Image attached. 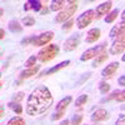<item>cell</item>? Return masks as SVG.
<instances>
[{
    "mask_svg": "<svg viewBox=\"0 0 125 125\" xmlns=\"http://www.w3.org/2000/svg\"><path fill=\"white\" fill-rule=\"evenodd\" d=\"M53 103L54 99L50 90L44 85H40L31 91V94L28 98L26 109H25L26 114L31 116L41 115L53 105Z\"/></svg>",
    "mask_w": 125,
    "mask_h": 125,
    "instance_id": "1",
    "label": "cell"
},
{
    "mask_svg": "<svg viewBox=\"0 0 125 125\" xmlns=\"http://www.w3.org/2000/svg\"><path fill=\"white\" fill-rule=\"evenodd\" d=\"M59 51H60V48L56 44L46 45V46H44L43 49L39 51L36 59L40 62H49V61H51L53 59L56 58V55L59 54Z\"/></svg>",
    "mask_w": 125,
    "mask_h": 125,
    "instance_id": "2",
    "label": "cell"
},
{
    "mask_svg": "<svg viewBox=\"0 0 125 125\" xmlns=\"http://www.w3.org/2000/svg\"><path fill=\"white\" fill-rule=\"evenodd\" d=\"M78 3L76 1H69L68 5L65 8H62L59 14L55 16V21L56 23H64V21H68V20H70V18L75 14L76 9H78Z\"/></svg>",
    "mask_w": 125,
    "mask_h": 125,
    "instance_id": "3",
    "label": "cell"
},
{
    "mask_svg": "<svg viewBox=\"0 0 125 125\" xmlns=\"http://www.w3.org/2000/svg\"><path fill=\"white\" fill-rule=\"evenodd\" d=\"M106 45H108V43L105 41V43H103V44H100V45H96V46H94V48H90V49L85 50L84 53L81 54L80 60H81V61H88V60H90V59H93V58H96L99 54H101L103 51L106 49Z\"/></svg>",
    "mask_w": 125,
    "mask_h": 125,
    "instance_id": "4",
    "label": "cell"
},
{
    "mask_svg": "<svg viewBox=\"0 0 125 125\" xmlns=\"http://www.w3.org/2000/svg\"><path fill=\"white\" fill-rule=\"evenodd\" d=\"M94 18H95V13H94V10H86V11H84L76 20L78 23V28L79 29H85L88 25L91 24V21L94 20Z\"/></svg>",
    "mask_w": 125,
    "mask_h": 125,
    "instance_id": "5",
    "label": "cell"
},
{
    "mask_svg": "<svg viewBox=\"0 0 125 125\" xmlns=\"http://www.w3.org/2000/svg\"><path fill=\"white\" fill-rule=\"evenodd\" d=\"M124 35L115 38V40L113 41V44L110 46V54L111 55H119V54L124 53V50H125V36Z\"/></svg>",
    "mask_w": 125,
    "mask_h": 125,
    "instance_id": "6",
    "label": "cell"
},
{
    "mask_svg": "<svg viewBox=\"0 0 125 125\" xmlns=\"http://www.w3.org/2000/svg\"><path fill=\"white\" fill-rule=\"evenodd\" d=\"M53 38H54V33H53V31H45V33L35 36V40H34L33 45H35V46L46 45V44L50 43V40L53 39Z\"/></svg>",
    "mask_w": 125,
    "mask_h": 125,
    "instance_id": "7",
    "label": "cell"
},
{
    "mask_svg": "<svg viewBox=\"0 0 125 125\" xmlns=\"http://www.w3.org/2000/svg\"><path fill=\"white\" fill-rule=\"evenodd\" d=\"M79 44H80V35L79 34H73L64 43V50L65 51H73L78 48Z\"/></svg>",
    "mask_w": 125,
    "mask_h": 125,
    "instance_id": "8",
    "label": "cell"
},
{
    "mask_svg": "<svg viewBox=\"0 0 125 125\" xmlns=\"http://www.w3.org/2000/svg\"><path fill=\"white\" fill-rule=\"evenodd\" d=\"M109 113H108V110H105V109H98V110H95L93 114H91V121H94V123H100V121H104V120H108L109 119Z\"/></svg>",
    "mask_w": 125,
    "mask_h": 125,
    "instance_id": "9",
    "label": "cell"
},
{
    "mask_svg": "<svg viewBox=\"0 0 125 125\" xmlns=\"http://www.w3.org/2000/svg\"><path fill=\"white\" fill-rule=\"evenodd\" d=\"M111 6H113V1H105V3H103V4H100L98 8H96V10L94 13H95V18H101V16H104V15H106L108 13H110V9H111Z\"/></svg>",
    "mask_w": 125,
    "mask_h": 125,
    "instance_id": "10",
    "label": "cell"
},
{
    "mask_svg": "<svg viewBox=\"0 0 125 125\" xmlns=\"http://www.w3.org/2000/svg\"><path fill=\"white\" fill-rule=\"evenodd\" d=\"M118 69H119V62L118 61H113V62H110L106 68L103 69L101 76L103 78H110V76H113L114 74H115V71Z\"/></svg>",
    "mask_w": 125,
    "mask_h": 125,
    "instance_id": "11",
    "label": "cell"
},
{
    "mask_svg": "<svg viewBox=\"0 0 125 125\" xmlns=\"http://www.w3.org/2000/svg\"><path fill=\"white\" fill-rule=\"evenodd\" d=\"M100 35H101L100 29L94 28V29H91V30L89 31V33H88L85 41H86L88 44H93V43H95V41H98V40L100 39Z\"/></svg>",
    "mask_w": 125,
    "mask_h": 125,
    "instance_id": "12",
    "label": "cell"
},
{
    "mask_svg": "<svg viewBox=\"0 0 125 125\" xmlns=\"http://www.w3.org/2000/svg\"><path fill=\"white\" fill-rule=\"evenodd\" d=\"M40 66L39 65H35V66H31V68H26L25 70H23L20 73V80H24V79H28V78H31L38 74Z\"/></svg>",
    "mask_w": 125,
    "mask_h": 125,
    "instance_id": "13",
    "label": "cell"
},
{
    "mask_svg": "<svg viewBox=\"0 0 125 125\" xmlns=\"http://www.w3.org/2000/svg\"><path fill=\"white\" fill-rule=\"evenodd\" d=\"M41 8H43V4L39 0H29V1L25 3L24 5V10L28 11V10H34V11H41Z\"/></svg>",
    "mask_w": 125,
    "mask_h": 125,
    "instance_id": "14",
    "label": "cell"
},
{
    "mask_svg": "<svg viewBox=\"0 0 125 125\" xmlns=\"http://www.w3.org/2000/svg\"><path fill=\"white\" fill-rule=\"evenodd\" d=\"M68 65H70V60H65V61H61L60 64H58V65L53 66L51 69L46 70L45 73H43V74H46V75H51V74H55V73H58L59 70H61V69L66 68Z\"/></svg>",
    "mask_w": 125,
    "mask_h": 125,
    "instance_id": "15",
    "label": "cell"
},
{
    "mask_svg": "<svg viewBox=\"0 0 125 125\" xmlns=\"http://www.w3.org/2000/svg\"><path fill=\"white\" fill-rule=\"evenodd\" d=\"M125 33V24L121 23L119 25H115L110 30V38H118L120 35H124Z\"/></svg>",
    "mask_w": 125,
    "mask_h": 125,
    "instance_id": "16",
    "label": "cell"
},
{
    "mask_svg": "<svg viewBox=\"0 0 125 125\" xmlns=\"http://www.w3.org/2000/svg\"><path fill=\"white\" fill-rule=\"evenodd\" d=\"M108 58H109V53H106V51H103L101 54H99L95 59H94V61H93V68H98V66H100L104 61H106V60H108Z\"/></svg>",
    "mask_w": 125,
    "mask_h": 125,
    "instance_id": "17",
    "label": "cell"
},
{
    "mask_svg": "<svg viewBox=\"0 0 125 125\" xmlns=\"http://www.w3.org/2000/svg\"><path fill=\"white\" fill-rule=\"evenodd\" d=\"M71 100H73L71 96H65L64 99H61L59 101V104L56 105V111H65V109L70 105Z\"/></svg>",
    "mask_w": 125,
    "mask_h": 125,
    "instance_id": "18",
    "label": "cell"
},
{
    "mask_svg": "<svg viewBox=\"0 0 125 125\" xmlns=\"http://www.w3.org/2000/svg\"><path fill=\"white\" fill-rule=\"evenodd\" d=\"M64 4H65L64 0H53L49 9L51 10V11H60V10L64 8Z\"/></svg>",
    "mask_w": 125,
    "mask_h": 125,
    "instance_id": "19",
    "label": "cell"
},
{
    "mask_svg": "<svg viewBox=\"0 0 125 125\" xmlns=\"http://www.w3.org/2000/svg\"><path fill=\"white\" fill-rule=\"evenodd\" d=\"M9 30L13 31V33H21L23 26L20 25V23L18 20H11V21L9 23Z\"/></svg>",
    "mask_w": 125,
    "mask_h": 125,
    "instance_id": "20",
    "label": "cell"
},
{
    "mask_svg": "<svg viewBox=\"0 0 125 125\" xmlns=\"http://www.w3.org/2000/svg\"><path fill=\"white\" fill-rule=\"evenodd\" d=\"M9 109H11L15 114H18V115H20V114L23 113V106L20 105V103H15V101H10L8 104Z\"/></svg>",
    "mask_w": 125,
    "mask_h": 125,
    "instance_id": "21",
    "label": "cell"
},
{
    "mask_svg": "<svg viewBox=\"0 0 125 125\" xmlns=\"http://www.w3.org/2000/svg\"><path fill=\"white\" fill-rule=\"evenodd\" d=\"M118 15H119V9H114L113 11H110V13L106 14V16H105V23H108V24L113 23L114 20L118 18Z\"/></svg>",
    "mask_w": 125,
    "mask_h": 125,
    "instance_id": "22",
    "label": "cell"
},
{
    "mask_svg": "<svg viewBox=\"0 0 125 125\" xmlns=\"http://www.w3.org/2000/svg\"><path fill=\"white\" fill-rule=\"evenodd\" d=\"M6 125H25V120L20 116H14L8 121Z\"/></svg>",
    "mask_w": 125,
    "mask_h": 125,
    "instance_id": "23",
    "label": "cell"
},
{
    "mask_svg": "<svg viewBox=\"0 0 125 125\" xmlns=\"http://www.w3.org/2000/svg\"><path fill=\"white\" fill-rule=\"evenodd\" d=\"M86 101H88V95H86V94H83V95H80V96L75 100V106H81V105H84Z\"/></svg>",
    "mask_w": 125,
    "mask_h": 125,
    "instance_id": "24",
    "label": "cell"
},
{
    "mask_svg": "<svg viewBox=\"0 0 125 125\" xmlns=\"http://www.w3.org/2000/svg\"><path fill=\"white\" fill-rule=\"evenodd\" d=\"M21 23H23V25H25V26H33V25L35 24V19H34L33 16H25V18H23Z\"/></svg>",
    "mask_w": 125,
    "mask_h": 125,
    "instance_id": "25",
    "label": "cell"
},
{
    "mask_svg": "<svg viewBox=\"0 0 125 125\" xmlns=\"http://www.w3.org/2000/svg\"><path fill=\"white\" fill-rule=\"evenodd\" d=\"M99 90H100V93H103V94H106V93H109V90H110V85L108 84L106 81H100Z\"/></svg>",
    "mask_w": 125,
    "mask_h": 125,
    "instance_id": "26",
    "label": "cell"
},
{
    "mask_svg": "<svg viewBox=\"0 0 125 125\" xmlns=\"http://www.w3.org/2000/svg\"><path fill=\"white\" fill-rule=\"evenodd\" d=\"M83 121V115H80V114H75L74 116H73L71 119V125H80Z\"/></svg>",
    "mask_w": 125,
    "mask_h": 125,
    "instance_id": "27",
    "label": "cell"
},
{
    "mask_svg": "<svg viewBox=\"0 0 125 125\" xmlns=\"http://www.w3.org/2000/svg\"><path fill=\"white\" fill-rule=\"evenodd\" d=\"M120 93V90H115V91H113L109 96H106L105 99H103L101 100V103H106V101H110V100H113V99H116V96H118V94Z\"/></svg>",
    "mask_w": 125,
    "mask_h": 125,
    "instance_id": "28",
    "label": "cell"
},
{
    "mask_svg": "<svg viewBox=\"0 0 125 125\" xmlns=\"http://www.w3.org/2000/svg\"><path fill=\"white\" fill-rule=\"evenodd\" d=\"M36 56H30L28 60H26V62H25V66L26 68H31V66H35V62H36Z\"/></svg>",
    "mask_w": 125,
    "mask_h": 125,
    "instance_id": "29",
    "label": "cell"
},
{
    "mask_svg": "<svg viewBox=\"0 0 125 125\" xmlns=\"http://www.w3.org/2000/svg\"><path fill=\"white\" fill-rule=\"evenodd\" d=\"M73 25H74V20L70 19V20H68V21H65V24L62 25V30L68 31V30H70V29L73 28Z\"/></svg>",
    "mask_w": 125,
    "mask_h": 125,
    "instance_id": "30",
    "label": "cell"
},
{
    "mask_svg": "<svg viewBox=\"0 0 125 125\" xmlns=\"http://www.w3.org/2000/svg\"><path fill=\"white\" fill-rule=\"evenodd\" d=\"M35 40V36H28V38H24L21 40V45H28V44H33Z\"/></svg>",
    "mask_w": 125,
    "mask_h": 125,
    "instance_id": "31",
    "label": "cell"
},
{
    "mask_svg": "<svg viewBox=\"0 0 125 125\" xmlns=\"http://www.w3.org/2000/svg\"><path fill=\"white\" fill-rule=\"evenodd\" d=\"M64 114H65V111H55L53 114V116H51V119H53V120H58V119L64 116Z\"/></svg>",
    "mask_w": 125,
    "mask_h": 125,
    "instance_id": "32",
    "label": "cell"
},
{
    "mask_svg": "<svg viewBox=\"0 0 125 125\" xmlns=\"http://www.w3.org/2000/svg\"><path fill=\"white\" fill-rule=\"evenodd\" d=\"M23 98H24V93H18V94H15V96H14V100H13V101L20 103V101L23 100Z\"/></svg>",
    "mask_w": 125,
    "mask_h": 125,
    "instance_id": "33",
    "label": "cell"
},
{
    "mask_svg": "<svg viewBox=\"0 0 125 125\" xmlns=\"http://www.w3.org/2000/svg\"><path fill=\"white\" fill-rule=\"evenodd\" d=\"M125 116H124V114H121V115L118 118V120H116V123H115V125H125Z\"/></svg>",
    "mask_w": 125,
    "mask_h": 125,
    "instance_id": "34",
    "label": "cell"
},
{
    "mask_svg": "<svg viewBox=\"0 0 125 125\" xmlns=\"http://www.w3.org/2000/svg\"><path fill=\"white\" fill-rule=\"evenodd\" d=\"M116 100H118V101H121V103H124V100H125V93H124V90H121V91L118 94Z\"/></svg>",
    "mask_w": 125,
    "mask_h": 125,
    "instance_id": "35",
    "label": "cell"
},
{
    "mask_svg": "<svg viewBox=\"0 0 125 125\" xmlns=\"http://www.w3.org/2000/svg\"><path fill=\"white\" fill-rule=\"evenodd\" d=\"M119 84H120L121 86H124V85H125V76H124V75H121V76H120V79H119Z\"/></svg>",
    "mask_w": 125,
    "mask_h": 125,
    "instance_id": "36",
    "label": "cell"
},
{
    "mask_svg": "<svg viewBox=\"0 0 125 125\" xmlns=\"http://www.w3.org/2000/svg\"><path fill=\"white\" fill-rule=\"evenodd\" d=\"M4 38H5V31H4V29L0 28V40L4 39Z\"/></svg>",
    "mask_w": 125,
    "mask_h": 125,
    "instance_id": "37",
    "label": "cell"
},
{
    "mask_svg": "<svg viewBox=\"0 0 125 125\" xmlns=\"http://www.w3.org/2000/svg\"><path fill=\"white\" fill-rule=\"evenodd\" d=\"M4 115H5V111H4V109L1 106H0V119L4 118Z\"/></svg>",
    "mask_w": 125,
    "mask_h": 125,
    "instance_id": "38",
    "label": "cell"
},
{
    "mask_svg": "<svg viewBox=\"0 0 125 125\" xmlns=\"http://www.w3.org/2000/svg\"><path fill=\"white\" fill-rule=\"evenodd\" d=\"M69 124H70L69 120H62V121L60 123V125H69Z\"/></svg>",
    "mask_w": 125,
    "mask_h": 125,
    "instance_id": "39",
    "label": "cell"
},
{
    "mask_svg": "<svg viewBox=\"0 0 125 125\" xmlns=\"http://www.w3.org/2000/svg\"><path fill=\"white\" fill-rule=\"evenodd\" d=\"M48 11H49V9H43V10H41V14H45Z\"/></svg>",
    "mask_w": 125,
    "mask_h": 125,
    "instance_id": "40",
    "label": "cell"
},
{
    "mask_svg": "<svg viewBox=\"0 0 125 125\" xmlns=\"http://www.w3.org/2000/svg\"><path fill=\"white\" fill-rule=\"evenodd\" d=\"M3 14H4V9L0 8V16H3Z\"/></svg>",
    "mask_w": 125,
    "mask_h": 125,
    "instance_id": "41",
    "label": "cell"
},
{
    "mask_svg": "<svg viewBox=\"0 0 125 125\" xmlns=\"http://www.w3.org/2000/svg\"><path fill=\"white\" fill-rule=\"evenodd\" d=\"M0 89H1V83H0Z\"/></svg>",
    "mask_w": 125,
    "mask_h": 125,
    "instance_id": "42",
    "label": "cell"
},
{
    "mask_svg": "<svg viewBox=\"0 0 125 125\" xmlns=\"http://www.w3.org/2000/svg\"><path fill=\"white\" fill-rule=\"evenodd\" d=\"M0 78H1V73H0Z\"/></svg>",
    "mask_w": 125,
    "mask_h": 125,
    "instance_id": "43",
    "label": "cell"
}]
</instances>
